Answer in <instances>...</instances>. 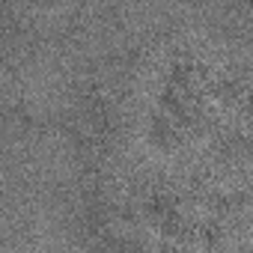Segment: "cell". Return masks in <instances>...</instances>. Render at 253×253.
Masks as SVG:
<instances>
[{
    "label": "cell",
    "mask_w": 253,
    "mask_h": 253,
    "mask_svg": "<svg viewBox=\"0 0 253 253\" xmlns=\"http://www.w3.org/2000/svg\"><path fill=\"white\" fill-rule=\"evenodd\" d=\"M209 110V78L182 63L173 69L170 81L164 84L161 101H158V134L167 140H188L191 131H197Z\"/></svg>",
    "instance_id": "6da1fadb"
}]
</instances>
